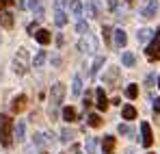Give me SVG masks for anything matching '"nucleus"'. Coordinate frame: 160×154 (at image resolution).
Returning <instances> with one entry per match:
<instances>
[{
  "label": "nucleus",
  "mask_w": 160,
  "mask_h": 154,
  "mask_svg": "<svg viewBox=\"0 0 160 154\" xmlns=\"http://www.w3.org/2000/svg\"><path fill=\"white\" fill-rule=\"evenodd\" d=\"M121 63H123L126 67H132L134 63H136V59H134L132 52H123V54H121Z\"/></svg>",
  "instance_id": "412c9836"
},
{
  "label": "nucleus",
  "mask_w": 160,
  "mask_h": 154,
  "mask_svg": "<svg viewBox=\"0 0 160 154\" xmlns=\"http://www.w3.org/2000/svg\"><path fill=\"white\" fill-rule=\"evenodd\" d=\"M43 63H46V50H39L35 54V59H32V65H35V67H41Z\"/></svg>",
  "instance_id": "b1692460"
},
{
  "label": "nucleus",
  "mask_w": 160,
  "mask_h": 154,
  "mask_svg": "<svg viewBox=\"0 0 160 154\" xmlns=\"http://www.w3.org/2000/svg\"><path fill=\"white\" fill-rule=\"evenodd\" d=\"M158 87H160V78H158Z\"/></svg>",
  "instance_id": "c03bdc74"
},
{
  "label": "nucleus",
  "mask_w": 160,
  "mask_h": 154,
  "mask_svg": "<svg viewBox=\"0 0 160 154\" xmlns=\"http://www.w3.org/2000/svg\"><path fill=\"white\" fill-rule=\"evenodd\" d=\"M41 46H46V44H50L52 41V35H50V30H46V28H37V33L32 35Z\"/></svg>",
  "instance_id": "9d476101"
},
{
  "label": "nucleus",
  "mask_w": 160,
  "mask_h": 154,
  "mask_svg": "<svg viewBox=\"0 0 160 154\" xmlns=\"http://www.w3.org/2000/svg\"><path fill=\"white\" fill-rule=\"evenodd\" d=\"M156 37H160V28H158V33H156Z\"/></svg>",
  "instance_id": "37998d69"
},
{
  "label": "nucleus",
  "mask_w": 160,
  "mask_h": 154,
  "mask_svg": "<svg viewBox=\"0 0 160 154\" xmlns=\"http://www.w3.org/2000/svg\"><path fill=\"white\" fill-rule=\"evenodd\" d=\"M141 135H143L141 143H143L145 148H149V146L154 143V137H152V128H149V124H147V122H143V124H141Z\"/></svg>",
  "instance_id": "6e6552de"
},
{
  "label": "nucleus",
  "mask_w": 160,
  "mask_h": 154,
  "mask_svg": "<svg viewBox=\"0 0 160 154\" xmlns=\"http://www.w3.org/2000/svg\"><path fill=\"white\" fill-rule=\"evenodd\" d=\"M32 141H35L37 146H43V143H46V135H43V132H37V135L32 137Z\"/></svg>",
  "instance_id": "7c9ffc66"
},
{
  "label": "nucleus",
  "mask_w": 160,
  "mask_h": 154,
  "mask_svg": "<svg viewBox=\"0 0 160 154\" xmlns=\"http://www.w3.org/2000/svg\"><path fill=\"white\" fill-rule=\"evenodd\" d=\"M28 33H30V35H35V33H37V22H35V24H30V26H28Z\"/></svg>",
  "instance_id": "ea45409f"
},
{
  "label": "nucleus",
  "mask_w": 160,
  "mask_h": 154,
  "mask_svg": "<svg viewBox=\"0 0 160 154\" xmlns=\"http://www.w3.org/2000/svg\"><path fill=\"white\" fill-rule=\"evenodd\" d=\"M65 4H69V0H54V7L56 9H63Z\"/></svg>",
  "instance_id": "c9c22d12"
},
{
  "label": "nucleus",
  "mask_w": 160,
  "mask_h": 154,
  "mask_svg": "<svg viewBox=\"0 0 160 154\" xmlns=\"http://www.w3.org/2000/svg\"><path fill=\"white\" fill-rule=\"evenodd\" d=\"M72 152H74V154H82V150H80V146H74V148H72Z\"/></svg>",
  "instance_id": "a19ab883"
},
{
  "label": "nucleus",
  "mask_w": 160,
  "mask_h": 154,
  "mask_svg": "<svg viewBox=\"0 0 160 154\" xmlns=\"http://www.w3.org/2000/svg\"><path fill=\"white\" fill-rule=\"evenodd\" d=\"M78 48L80 52H87V54H93V52L98 50V39L93 37V35H82L80 37V41H78Z\"/></svg>",
  "instance_id": "20e7f679"
},
{
  "label": "nucleus",
  "mask_w": 160,
  "mask_h": 154,
  "mask_svg": "<svg viewBox=\"0 0 160 154\" xmlns=\"http://www.w3.org/2000/svg\"><path fill=\"white\" fill-rule=\"evenodd\" d=\"M158 13V2L156 0H149L145 7H143V11H141V15L145 18V20H149V18H154Z\"/></svg>",
  "instance_id": "1a4fd4ad"
},
{
  "label": "nucleus",
  "mask_w": 160,
  "mask_h": 154,
  "mask_svg": "<svg viewBox=\"0 0 160 154\" xmlns=\"http://www.w3.org/2000/svg\"><path fill=\"white\" fill-rule=\"evenodd\" d=\"M119 132H121V135H132V128H130L128 124H119Z\"/></svg>",
  "instance_id": "2f4dec72"
},
{
  "label": "nucleus",
  "mask_w": 160,
  "mask_h": 154,
  "mask_svg": "<svg viewBox=\"0 0 160 154\" xmlns=\"http://www.w3.org/2000/svg\"><path fill=\"white\" fill-rule=\"evenodd\" d=\"M112 35H115V46H117V48H123V46L128 44V35H126V30L117 28V30H112Z\"/></svg>",
  "instance_id": "f8f14e48"
},
{
  "label": "nucleus",
  "mask_w": 160,
  "mask_h": 154,
  "mask_svg": "<svg viewBox=\"0 0 160 154\" xmlns=\"http://www.w3.org/2000/svg\"><path fill=\"white\" fill-rule=\"evenodd\" d=\"M102 33H104V39H106V41H110V35H112V28H110V26H104V28H102Z\"/></svg>",
  "instance_id": "f704fd0d"
},
{
  "label": "nucleus",
  "mask_w": 160,
  "mask_h": 154,
  "mask_svg": "<svg viewBox=\"0 0 160 154\" xmlns=\"http://www.w3.org/2000/svg\"><path fill=\"white\" fill-rule=\"evenodd\" d=\"M104 154H112V150H115V137H104Z\"/></svg>",
  "instance_id": "aec40b11"
},
{
  "label": "nucleus",
  "mask_w": 160,
  "mask_h": 154,
  "mask_svg": "<svg viewBox=\"0 0 160 154\" xmlns=\"http://www.w3.org/2000/svg\"><path fill=\"white\" fill-rule=\"evenodd\" d=\"M104 78H106L108 82H110V80H115V78H117V70H115V67H112V70H110V72H106V74H104Z\"/></svg>",
  "instance_id": "473e14b6"
},
{
  "label": "nucleus",
  "mask_w": 160,
  "mask_h": 154,
  "mask_svg": "<svg viewBox=\"0 0 160 154\" xmlns=\"http://www.w3.org/2000/svg\"><path fill=\"white\" fill-rule=\"evenodd\" d=\"M76 117H78V115H76V111H74L72 106H65V109H63V119H65V122L72 124V122H76Z\"/></svg>",
  "instance_id": "a211bd4d"
},
{
  "label": "nucleus",
  "mask_w": 160,
  "mask_h": 154,
  "mask_svg": "<svg viewBox=\"0 0 160 154\" xmlns=\"http://www.w3.org/2000/svg\"><path fill=\"white\" fill-rule=\"evenodd\" d=\"M121 115H123V119H134V117H136V109L128 104V106L121 109Z\"/></svg>",
  "instance_id": "4be33fe9"
},
{
  "label": "nucleus",
  "mask_w": 160,
  "mask_h": 154,
  "mask_svg": "<svg viewBox=\"0 0 160 154\" xmlns=\"http://www.w3.org/2000/svg\"><path fill=\"white\" fill-rule=\"evenodd\" d=\"M126 96H128L130 100H134V98L138 96V87H136V85H128V87H126Z\"/></svg>",
  "instance_id": "c85d7f7f"
},
{
  "label": "nucleus",
  "mask_w": 160,
  "mask_h": 154,
  "mask_svg": "<svg viewBox=\"0 0 160 154\" xmlns=\"http://www.w3.org/2000/svg\"><path fill=\"white\" fill-rule=\"evenodd\" d=\"M149 154H152V152H149Z\"/></svg>",
  "instance_id": "a18cd8bd"
},
{
  "label": "nucleus",
  "mask_w": 160,
  "mask_h": 154,
  "mask_svg": "<svg viewBox=\"0 0 160 154\" xmlns=\"http://www.w3.org/2000/svg\"><path fill=\"white\" fill-rule=\"evenodd\" d=\"M82 11L89 15V18H100V0H87Z\"/></svg>",
  "instance_id": "39448f33"
},
{
  "label": "nucleus",
  "mask_w": 160,
  "mask_h": 154,
  "mask_svg": "<svg viewBox=\"0 0 160 154\" xmlns=\"http://www.w3.org/2000/svg\"><path fill=\"white\" fill-rule=\"evenodd\" d=\"M13 70H15V74H26L28 72V52L26 48H20L18 54H15V61H13Z\"/></svg>",
  "instance_id": "7ed1b4c3"
},
{
  "label": "nucleus",
  "mask_w": 160,
  "mask_h": 154,
  "mask_svg": "<svg viewBox=\"0 0 160 154\" xmlns=\"http://www.w3.org/2000/svg\"><path fill=\"white\" fill-rule=\"evenodd\" d=\"M54 24L56 26H65L67 24V15H65L63 9H56V11H54Z\"/></svg>",
  "instance_id": "2eb2a0df"
},
{
  "label": "nucleus",
  "mask_w": 160,
  "mask_h": 154,
  "mask_svg": "<svg viewBox=\"0 0 160 154\" xmlns=\"http://www.w3.org/2000/svg\"><path fill=\"white\" fill-rule=\"evenodd\" d=\"M13 13L11 11H0V26L2 28H13Z\"/></svg>",
  "instance_id": "9b49d317"
},
{
  "label": "nucleus",
  "mask_w": 160,
  "mask_h": 154,
  "mask_svg": "<svg viewBox=\"0 0 160 154\" xmlns=\"http://www.w3.org/2000/svg\"><path fill=\"white\" fill-rule=\"evenodd\" d=\"M13 119L9 115H0V143L4 148H9L13 143Z\"/></svg>",
  "instance_id": "f257e3e1"
},
{
  "label": "nucleus",
  "mask_w": 160,
  "mask_h": 154,
  "mask_svg": "<svg viewBox=\"0 0 160 154\" xmlns=\"http://www.w3.org/2000/svg\"><path fill=\"white\" fill-rule=\"evenodd\" d=\"M63 96H65V85H61V82L52 85V89H50V117H52V122L56 119V111L63 102Z\"/></svg>",
  "instance_id": "f03ea898"
},
{
  "label": "nucleus",
  "mask_w": 160,
  "mask_h": 154,
  "mask_svg": "<svg viewBox=\"0 0 160 154\" xmlns=\"http://www.w3.org/2000/svg\"><path fill=\"white\" fill-rule=\"evenodd\" d=\"M74 137H76V132L69 130V128H63V132H61V141H63V143H69Z\"/></svg>",
  "instance_id": "393cba45"
},
{
  "label": "nucleus",
  "mask_w": 160,
  "mask_h": 154,
  "mask_svg": "<svg viewBox=\"0 0 160 154\" xmlns=\"http://www.w3.org/2000/svg\"><path fill=\"white\" fill-rule=\"evenodd\" d=\"M24 132H26L24 122H18V124L13 126V137H18V141H22V139H24Z\"/></svg>",
  "instance_id": "f3484780"
},
{
  "label": "nucleus",
  "mask_w": 160,
  "mask_h": 154,
  "mask_svg": "<svg viewBox=\"0 0 160 154\" xmlns=\"http://www.w3.org/2000/svg\"><path fill=\"white\" fill-rule=\"evenodd\" d=\"M145 54H147V59H149V61H158V59H160V37H156V39L147 46Z\"/></svg>",
  "instance_id": "0eeeda50"
},
{
  "label": "nucleus",
  "mask_w": 160,
  "mask_h": 154,
  "mask_svg": "<svg viewBox=\"0 0 160 154\" xmlns=\"http://www.w3.org/2000/svg\"><path fill=\"white\" fill-rule=\"evenodd\" d=\"M28 9L35 13V18H37V20H43V15H46L43 0H28Z\"/></svg>",
  "instance_id": "423d86ee"
},
{
  "label": "nucleus",
  "mask_w": 160,
  "mask_h": 154,
  "mask_svg": "<svg viewBox=\"0 0 160 154\" xmlns=\"http://www.w3.org/2000/svg\"><path fill=\"white\" fill-rule=\"evenodd\" d=\"M84 148H87V154H95L98 152V137H89Z\"/></svg>",
  "instance_id": "6ab92c4d"
},
{
  "label": "nucleus",
  "mask_w": 160,
  "mask_h": 154,
  "mask_svg": "<svg viewBox=\"0 0 160 154\" xmlns=\"http://www.w3.org/2000/svg\"><path fill=\"white\" fill-rule=\"evenodd\" d=\"M11 109H13L15 113H22V111L26 109V96H18V98H13V104H11Z\"/></svg>",
  "instance_id": "ddd939ff"
},
{
  "label": "nucleus",
  "mask_w": 160,
  "mask_h": 154,
  "mask_svg": "<svg viewBox=\"0 0 160 154\" xmlns=\"http://www.w3.org/2000/svg\"><path fill=\"white\" fill-rule=\"evenodd\" d=\"M76 30H78L80 35H87V33H89V24H87V22H82V20H80L78 24H76Z\"/></svg>",
  "instance_id": "c756f323"
},
{
  "label": "nucleus",
  "mask_w": 160,
  "mask_h": 154,
  "mask_svg": "<svg viewBox=\"0 0 160 154\" xmlns=\"http://www.w3.org/2000/svg\"><path fill=\"white\" fill-rule=\"evenodd\" d=\"M104 65V56H95V61H93V67H91V76H95L98 72H100V67Z\"/></svg>",
  "instance_id": "bb28decb"
},
{
  "label": "nucleus",
  "mask_w": 160,
  "mask_h": 154,
  "mask_svg": "<svg viewBox=\"0 0 160 154\" xmlns=\"http://www.w3.org/2000/svg\"><path fill=\"white\" fill-rule=\"evenodd\" d=\"M154 80H156V76L149 74V76H147V87H154Z\"/></svg>",
  "instance_id": "58836bf2"
},
{
  "label": "nucleus",
  "mask_w": 160,
  "mask_h": 154,
  "mask_svg": "<svg viewBox=\"0 0 160 154\" xmlns=\"http://www.w3.org/2000/svg\"><path fill=\"white\" fill-rule=\"evenodd\" d=\"M154 111L160 115V98H156V100H154Z\"/></svg>",
  "instance_id": "4c0bfd02"
},
{
  "label": "nucleus",
  "mask_w": 160,
  "mask_h": 154,
  "mask_svg": "<svg viewBox=\"0 0 160 154\" xmlns=\"http://www.w3.org/2000/svg\"><path fill=\"white\" fill-rule=\"evenodd\" d=\"M95 98H98V109L100 111H106L108 100H106V96H104V89H95Z\"/></svg>",
  "instance_id": "4468645a"
},
{
  "label": "nucleus",
  "mask_w": 160,
  "mask_h": 154,
  "mask_svg": "<svg viewBox=\"0 0 160 154\" xmlns=\"http://www.w3.org/2000/svg\"><path fill=\"white\" fill-rule=\"evenodd\" d=\"M80 91H82V80H80V76H74V80H72V93L78 96Z\"/></svg>",
  "instance_id": "a878e982"
},
{
  "label": "nucleus",
  "mask_w": 160,
  "mask_h": 154,
  "mask_svg": "<svg viewBox=\"0 0 160 154\" xmlns=\"http://www.w3.org/2000/svg\"><path fill=\"white\" fill-rule=\"evenodd\" d=\"M87 124H89L91 128H100V126H102V117H100L98 113H89V117H87Z\"/></svg>",
  "instance_id": "dca6fc26"
},
{
  "label": "nucleus",
  "mask_w": 160,
  "mask_h": 154,
  "mask_svg": "<svg viewBox=\"0 0 160 154\" xmlns=\"http://www.w3.org/2000/svg\"><path fill=\"white\" fill-rule=\"evenodd\" d=\"M18 7H20V9H24V7H26V0H18Z\"/></svg>",
  "instance_id": "79ce46f5"
},
{
  "label": "nucleus",
  "mask_w": 160,
  "mask_h": 154,
  "mask_svg": "<svg viewBox=\"0 0 160 154\" xmlns=\"http://www.w3.org/2000/svg\"><path fill=\"white\" fill-rule=\"evenodd\" d=\"M7 4H15V0H0V11H2Z\"/></svg>",
  "instance_id": "e433bc0d"
},
{
  "label": "nucleus",
  "mask_w": 160,
  "mask_h": 154,
  "mask_svg": "<svg viewBox=\"0 0 160 154\" xmlns=\"http://www.w3.org/2000/svg\"><path fill=\"white\" fill-rule=\"evenodd\" d=\"M136 39H138L141 44H145V41H149V39H152V30H147V28H141V30L136 33Z\"/></svg>",
  "instance_id": "5701e85b"
},
{
  "label": "nucleus",
  "mask_w": 160,
  "mask_h": 154,
  "mask_svg": "<svg viewBox=\"0 0 160 154\" xmlns=\"http://www.w3.org/2000/svg\"><path fill=\"white\" fill-rule=\"evenodd\" d=\"M69 9H72L74 15H82V4H80V0H69Z\"/></svg>",
  "instance_id": "cd10ccee"
},
{
  "label": "nucleus",
  "mask_w": 160,
  "mask_h": 154,
  "mask_svg": "<svg viewBox=\"0 0 160 154\" xmlns=\"http://www.w3.org/2000/svg\"><path fill=\"white\" fill-rule=\"evenodd\" d=\"M82 104H84V109H89V106H91V91H87V93H84V98H82Z\"/></svg>",
  "instance_id": "72a5a7b5"
}]
</instances>
